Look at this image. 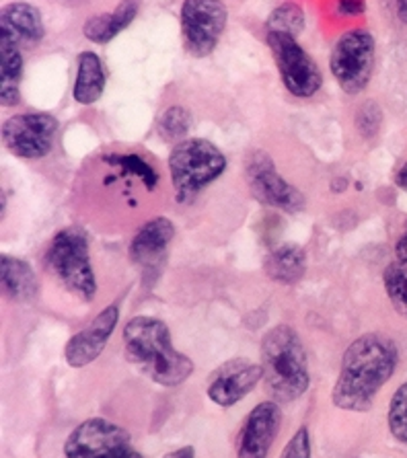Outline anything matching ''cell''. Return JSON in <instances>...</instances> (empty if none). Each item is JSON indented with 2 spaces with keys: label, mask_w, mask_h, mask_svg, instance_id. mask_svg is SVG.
<instances>
[{
  "label": "cell",
  "mask_w": 407,
  "mask_h": 458,
  "mask_svg": "<svg viewBox=\"0 0 407 458\" xmlns=\"http://www.w3.org/2000/svg\"><path fill=\"white\" fill-rule=\"evenodd\" d=\"M117 321H120V309L115 304L103 309L85 329L79 331L77 335H72L71 342L66 344V362L72 368H82L95 362L103 353V350H106Z\"/></svg>",
  "instance_id": "obj_14"
},
{
  "label": "cell",
  "mask_w": 407,
  "mask_h": 458,
  "mask_svg": "<svg viewBox=\"0 0 407 458\" xmlns=\"http://www.w3.org/2000/svg\"><path fill=\"white\" fill-rule=\"evenodd\" d=\"M264 272L272 282L284 284V286H293V284L301 282L307 272L305 249L294 245V242H284V245L276 247L266 257Z\"/></svg>",
  "instance_id": "obj_19"
},
{
  "label": "cell",
  "mask_w": 407,
  "mask_h": 458,
  "mask_svg": "<svg viewBox=\"0 0 407 458\" xmlns=\"http://www.w3.org/2000/svg\"><path fill=\"white\" fill-rule=\"evenodd\" d=\"M179 23L185 50L204 58L216 50L229 23V11L223 0H183Z\"/></svg>",
  "instance_id": "obj_9"
},
{
  "label": "cell",
  "mask_w": 407,
  "mask_h": 458,
  "mask_svg": "<svg viewBox=\"0 0 407 458\" xmlns=\"http://www.w3.org/2000/svg\"><path fill=\"white\" fill-rule=\"evenodd\" d=\"M261 368L267 391L280 403L307 393L310 374L302 339L291 325H276L261 339Z\"/></svg>",
  "instance_id": "obj_3"
},
{
  "label": "cell",
  "mask_w": 407,
  "mask_h": 458,
  "mask_svg": "<svg viewBox=\"0 0 407 458\" xmlns=\"http://www.w3.org/2000/svg\"><path fill=\"white\" fill-rule=\"evenodd\" d=\"M385 293L399 315L407 318V263L393 261L383 274Z\"/></svg>",
  "instance_id": "obj_23"
},
{
  "label": "cell",
  "mask_w": 407,
  "mask_h": 458,
  "mask_svg": "<svg viewBox=\"0 0 407 458\" xmlns=\"http://www.w3.org/2000/svg\"><path fill=\"white\" fill-rule=\"evenodd\" d=\"M191 128V115L190 111L182 106H174L163 111V115L158 117L157 130L158 136L167 142H183L185 136Z\"/></svg>",
  "instance_id": "obj_24"
},
{
  "label": "cell",
  "mask_w": 407,
  "mask_h": 458,
  "mask_svg": "<svg viewBox=\"0 0 407 458\" xmlns=\"http://www.w3.org/2000/svg\"><path fill=\"white\" fill-rule=\"evenodd\" d=\"M261 378H264L261 364H253L245 358L229 360L218 366L210 377L208 397L220 407H233L245 399Z\"/></svg>",
  "instance_id": "obj_12"
},
{
  "label": "cell",
  "mask_w": 407,
  "mask_h": 458,
  "mask_svg": "<svg viewBox=\"0 0 407 458\" xmlns=\"http://www.w3.org/2000/svg\"><path fill=\"white\" fill-rule=\"evenodd\" d=\"M140 9V0H122L112 13H101V15H93L82 27V33L93 44H107L115 36L132 25V21Z\"/></svg>",
  "instance_id": "obj_18"
},
{
  "label": "cell",
  "mask_w": 407,
  "mask_h": 458,
  "mask_svg": "<svg viewBox=\"0 0 407 458\" xmlns=\"http://www.w3.org/2000/svg\"><path fill=\"white\" fill-rule=\"evenodd\" d=\"M387 421L393 438L407 446V383L399 386L391 397Z\"/></svg>",
  "instance_id": "obj_25"
},
{
  "label": "cell",
  "mask_w": 407,
  "mask_h": 458,
  "mask_svg": "<svg viewBox=\"0 0 407 458\" xmlns=\"http://www.w3.org/2000/svg\"><path fill=\"white\" fill-rule=\"evenodd\" d=\"M266 31L288 33V36L299 38L305 31V11L296 3H284L276 6L266 21Z\"/></svg>",
  "instance_id": "obj_22"
},
{
  "label": "cell",
  "mask_w": 407,
  "mask_h": 458,
  "mask_svg": "<svg viewBox=\"0 0 407 458\" xmlns=\"http://www.w3.org/2000/svg\"><path fill=\"white\" fill-rule=\"evenodd\" d=\"M175 237L174 222L165 216H157L148 220L140 231L134 234L130 242V259L138 267L148 269L161 261L163 253L167 251L169 242Z\"/></svg>",
  "instance_id": "obj_16"
},
{
  "label": "cell",
  "mask_w": 407,
  "mask_h": 458,
  "mask_svg": "<svg viewBox=\"0 0 407 458\" xmlns=\"http://www.w3.org/2000/svg\"><path fill=\"white\" fill-rule=\"evenodd\" d=\"M395 15L407 25V0H395Z\"/></svg>",
  "instance_id": "obj_32"
},
{
  "label": "cell",
  "mask_w": 407,
  "mask_h": 458,
  "mask_svg": "<svg viewBox=\"0 0 407 458\" xmlns=\"http://www.w3.org/2000/svg\"><path fill=\"white\" fill-rule=\"evenodd\" d=\"M23 54L9 38L0 36V106L13 107L21 101Z\"/></svg>",
  "instance_id": "obj_20"
},
{
  "label": "cell",
  "mask_w": 407,
  "mask_h": 458,
  "mask_svg": "<svg viewBox=\"0 0 407 458\" xmlns=\"http://www.w3.org/2000/svg\"><path fill=\"white\" fill-rule=\"evenodd\" d=\"M280 458H313V444H310L307 428H301L299 432L293 436Z\"/></svg>",
  "instance_id": "obj_27"
},
{
  "label": "cell",
  "mask_w": 407,
  "mask_h": 458,
  "mask_svg": "<svg viewBox=\"0 0 407 458\" xmlns=\"http://www.w3.org/2000/svg\"><path fill=\"white\" fill-rule=\"evenodd\" d=\"M46 267L60 286L79 301L91 302L98 294V277L89 255V239L81 228H62L54 234L46 251Z\"/></svg>",
  "instance_id": "obj_4"
},
{
  "label": "cell",
  "mask_w": 407,
  "mask_h": 458,
  "mask_svg": "<svg viewBox=\"0 0 407 458\" xmlns=\"http://www.w3.org/2000/svg\"><path fill=\"white\" fill-rule=\"evenodd\" d=\"M280 423L282 413L278 403L264 401V403L255 405L241 429L237 442L239 458H267L272 444L280 434Z\"/></svg>",
  "instance_id": "obj_13"
},
{
  "label": "cell",
  "mask_w": 407,
  "mask_h": 458,
  "mask_svg": "<svg viewBox=\"0 0 407 458\" xmlns=\"http://www.w3.org/2000/svg\"><path fill=\"white\" fill-rule=\"evenodd\" d=\"M245 173L247 183H250V190L258 202L288 214H296L305 208V196H302V191L296 190L284 177L278 175L272 158L266 152H255L250 161H247Z\"/></svg>",
  "instance_id": "obj_11"
},
{
  "label": "cell",
  "mask_w": 407,
  "mask_h": 458,
  "mask_svg": "<svg viewBox=\"0 0 407 458\" xmlns=\"http://www.w3.org/2000/svg\"><path fill=\"white\" fill-rule=\"evenodd\" d=\"M64 458H142L126 429L114 421H82L64 444Z\"/></svg>",
  "instance_id": "obj_8"
},
{
  "label": "cell",
  "mask_w": 407,
  "mask_h": 458,
  "mask_svg": "<svg viewBox=\"0 0 407 458\" xmlns=\"http://www.w3.org/2000/svg\"><path fill=\"white\" fill-rule=\"evenodd\" d=\"M377 46L367 30H350L335 41L329 68L343 93L360 95L375 72Z\"/></svg>",
  "instance_id": "obj_6"
},
{
  "label": "cell",
  "mask_w": 407,
  "mask_h": 458,
  "mask_svg": "<svg viewBox=\"0 0 407 458\" xmlns=\"http://www.w3.org/2000/svg\"><path fill=\"white\" fill-rule=\"evenodd\" d=\"M77 81H74V99L81 106H93L106 91V71L95 52H82L77 60Z\"/></svg>",
  "instance_id": "obj_21"
},
{
  "label": "cell",
  "mask_w": 407,
  "mask_h": 458,
  "mask_svg": "<svg viewBox=\"0 0 407 458\" xmlns=\"http://www.w3.org/2000/svg\"><path fill=\"white\" fill-rule=\"evenodd\" d=\"M395 185L402 187L403 191H407V163L399 166V171L395 173Z\"/></svg>",
  "instance_id": "obj_31"
},
{
  "label": "cell",
  "mask_w": 407,
  "mask_h": 458,
  "mask_svg": "<svg viewBox=\"0 0 407 458\" xmlns=\"http://www.w3.org/2000/svg\"><path fill=\"white\" fill-rule=\"evenodd\" d=\"M356 128L364 136H375L381 128V107L372 101L364 103L356 115Z\"/></svg>",
  "instance_id": "obj_26"
},
{
  "label": "cell",
  "mask_w": 407,
  "mask_h": 458,
  "mask_svg": "<svg viewBox=\"0 0 407 458\" xmlns=\"http://www.w3.org/2000/svg\"><path fill=\"white\" fill-rule=\"evenodd\" d=\"M0 290L13 302H30L39 293V284L31 266L17 257H0Z\"/></svg>",
  "instance_id": "obj_17"
},
{
  "label": "cell",
  "mask_w": 407,
  "mask_h": 458,
  "mask_svg": "<svg viewBox=\"0 0 407 458\" xmlns=\"http://www.w3.org/2000/svg\"><path fill=\"white\" fill-rule=\"evenodd\" d=\"M267 46L278 66L280 79L284 82L286 91L299 99H310L319 93L323 87V74L317 62L305 52L296 38L288 33H266Z\"/></svg>",
  "instance_id": "obj_7"
},
{
  "label": "cell",
  "mask_w": 407,
  "mask_h": 458,
  "mask_svg": "<svg viewBox=\"0 0 407 458\" xmlns=\"http://www.w3.org/2000/svg\"><path fill=\"white\" fill-rule=\"evenodd\" d=\"M165 458H196V450L191 446H183L174 450V453H169Z\"/></svg>",
  "instance_id": "obj_30"
},
{
  "label": "cell",
  "mask_w": 407,
  "mask_h": 458,
  "mask_svg": "<svg viewBox=\"0 0 407 458\" xmlns=\"http://www.w3.org/2000/svg\"><path fill=\"white\" fill-rule=\"evenodd\" d=\"M58 120L46 111H25L11 115L3 123V142L11 155L27 161H39L54 150Z\"/></svg>",
  "instance_id": "obj_10"
},
{
  "label": "cell",
  "mask_w": 407,
  "mask_h": 458,
  "mask_svg": "<svg viewBox=\"0 0 407 458\" xmlns=\"http://www.w3.org/2000/svg\"><path fill=\"white\" fill-rule=\"evenodd\" d=\"M226 157L204 138H185L169 155V173L177 202H190L223 175Z\"/></svg>",
  "instance_id": "obj_5"
},
{
  "label": "cell",
  "mask_w": 407,
  "mask_h": 458,
  "mask_svg": "<svg viewBox=\"0 0 407 458\" xmlns=\"http://www.w3.org/2000/svg\"><path fill=\"white\" fill-rule=\"evenodd\" d=\"M395 259L407 263V222H405V226H403L402 237H399L397 242H395Z\"/></svg>",
  "instance_id": "obj_29"
},
{
  "label": "cell",
  "mask_w": 407,
  "mask_h": 458,
  "mask_svg": "<svg viewBox=\"0 0 407 458\" xmlns=\"http://www.w3.org/2000/svg\"><path fill=\"white\" fill-rule=\"evenodd\" d=\"M122 337L128 362L157 385H183L194 372V362L185 353L175 350L171 331L161 318H130Z\"/></svg>",
  "instance_id": "obj_2"
},
{
  "label": "cell",
  "mask_w": 407,
  "mask_h": 458,
  "mask_svg": "<svg viewBox=\"0 0 407 458\" xmlns=\"http://www.w3.org/2000/svg\"><path fill=\"white\" fill-rule=\"evenodd\" d=\"M367 11V0H337V13L342 17H356Z\"/></svg>",
  "instance_id": "obj_28"
},
{
  "label": "cell",
  "mask_w": 407,
  "mask_h": 458,
  "mask_svg": "<svg viewBox=\"0 0 407 458\" xmlns=\"http://www.w3.org/2000/svg\"><path fill=\"white\" fill-rule=\"evenodd\" d=\"M399 362L397 345L378 333L354 339L343 352L337 383L331 393L334 405L343 411H370L377 394L389 383Z\"/></svg>",
  "instance_id": "obj_1"
},
{
  "label": "cell",
  "mask_w": 407,
  "mask_h": 458,
  "mask_svg": "<svg viewBox=\"0 0 407 458\" xmlns=\"http://www.w3.org/2000/svg\"><path fill=\"white\" fill-rule=\"evenodd\" d=\"M58 3L66 4V6H79V4H82V3H87V0H58Z\"/></svg>",
  "instance_id": "obj_33"
},
{
  "label": "cell",
  "mask_w": 407,
  "mask_h": 458,
  "mask_svg": "<svg viewBox=\"0 0 407 458\" xmlns=\"http://www.w3.org/2000/svg\"><path fill=\"white\" fill-rule=\"evenodd\" d=\"M44 17L38 6L17 0L0 11V36L9 38L19 47L38 46L44 39Z\"/></svg>",
  "instance_id": "obj_15"
}]
</instances>
